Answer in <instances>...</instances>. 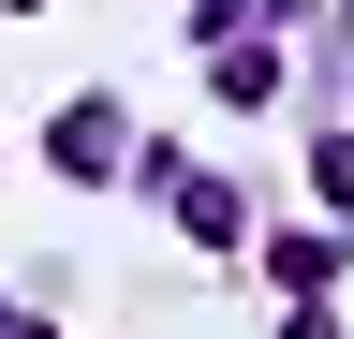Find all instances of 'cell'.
Wrapping results in <instances>:
<instances>
[{"label":"cell","mask_w":354,"mask_h":339,"mask_svg":"<svg viewBox=\"0 0 354 339\" xmlns=\"http://www.w3.org/2000/svg\"><path fill=\"white\" fill-rule=\"evenodd\" d=\"M0 339H30V325H15V310H0Z\"/></svg>","instance_id":"6da1fadb"}]
</instances>
